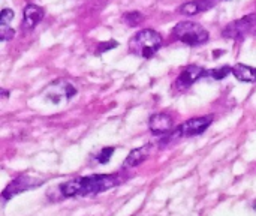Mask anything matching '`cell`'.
I'll list each match as a JSON object with an SVG mask.
<instances>
[{"instance_id":"cell-1","label":"cell","mask_w":256,"mask_h":216,"mask_svg":"<svg viewBox=\"0 0 256 216\" xmlns=\"http://www.w3.org/2000/svg\"><path fill=\"white\" fill-rule=\"evenodd\" d=\"M118 183L120 179L116 174H94L64 182L60 191L64 197H88L108 191Z\"/></svg>"},{"instance_id":"cell-2","label":"cell","mask_w":256,"mask_h":216,"mask_svg":"<svg viewBox=\"0 0 256 216\" xmlns=\"http://www.w3.org/2000/svg\"><path fill=\"white\" fill-rule=\"evenodd\" d=\"M160 47H162V36L152 29L140 30L138 33L134 35V38L129 42L130 53L142 59H152L159 51Z\"/></svg>"},{"instance_id":"cell-3","label":"cell","mask_w":256,"mask_h":216,"mask_svg":"<svg viewBox=\"0 0 256 216\" xmlns=\"http://www.w3.org/2000/svg\"><path fill=\"white\" fill-rule=\"evenodd\" d=\"M172 35L188 44V45H192V47H196V45H202L208 41L210 35L207 32V29H204L201 24L198 23H192V21H183V23H178L174 29H172Z\"/></svg>"},{"instance_id":"cell-4","label":"cell","mask_w":256,"mask_h":216,"mask_svg":"<svg viewBox=\"0 0 256 216\" xmlns=\"http://www.w3.org/2000/svg\"><path fill=\"white\" fill-rule=\"evenodd\" d=\"M256 33V14H249L240 20H236L232 23H230L224 32L222 36L228 38V39H236V41H242L244 38L254 36Z\"/></svg>"},{"instance_id":"cell-5","label":"cell","mask_w":256,"mask_h":216,"mask_svg":"<svg viewBox=\"0 0 256 216\" xmlns=\"http://www.w3.org/2000/svg\"><path fill=\"white\" fill-rule=\"evenodd\" d=\"M212 123H213V116H202V117L190 119V120L182 123V125L171 134V140L200 135V134H202L204 131H207L208 126H210Z\"/></svg>"},{"instance_id":"cell-6","label":"cell","mask_w":256,"mask_h":216,"mask_svg":"<svg viewBox=\"0 0 256 216\" xmlns=\"http://www.w3.org/2000/svg\"><path fill=\"white\" fill-rule=\"evenodd\" d=\"M45 180L44 179H38L36 176H30V174H21L20 177H16L15 180H12L3 191L2 197L3 200H9L21 192H26V191H30V189H34L38 186H40Z\"/></svg>"},{"instance_id":"cell-7","label":"cell","mask_w":256,"mask_h":216,"mask_svg":"<svg viewBox=\"0 0 256 216\" xmlns=\"http://www.w3.org/2000/svg\"><path fill=\"white\" fill-rule=\"evenodd\" d=\"M202 77H207V71L204 69V68H201V66H196V65H194V66H189V68H186L182 74H180V77L176 80V89L177 90H180V92H183V90H186V89H189L194 83H196L200 78H202Z\"/></svg>"},{"instance_id":"cell-8","label":"cell","mask_w":256,"mask_h":216,"mask_svg":"<svg viewBox=\"0 0 256 216\" xmlns=\"http://www.w3.org/2000/svg\"><path fill=\"white\" fill-rule=\"evenodd\" d=\"M46 93H48V99H51L54 104H58L62 99L69 101L70 98H74L76 95V89L74 84L68 81H56L48 87Z\"/></svg>"},{"instance_id":"cell-9","label":"cell","mask_w":256,"mask_h":216,"mask_svg":"<svg viewBox=\"0 0 256 216\" xmlns=\"http://www.w3.org/2000/svg\"><path fill=\"white\" fill-rule=\"evenodd\" d=\"M44 15H45V12L40 6L28 3L22 12V29H26V30L34 29L42 21Z\"/></svg>"},{"instance_id":"cell-10","label":"cell","mask_w":256,"mask_h":216,"mask_svg":"<svg viewBox=\"0 0 256 216\" xmlns=\"http://www.w3.org/2000/svg\"><path fill=\"white\" fill-rule=\"evenodd\" d=\"M148 128L153 134H170L172 128V119L165 113H158L150 117Z\"/></svg>"},{"instance_id":"cell-11","label":"cell","mask_w":256,"mask_h":216,"mask_svg":"<svg viewBox=\"0 0 256 216\" xmlns=\"http://www.w3.org/2000/svg\"><path fill=\"white\" fill-rule=\"evenodd\" d=\"M216 3H218V0H192V2L182 5L178 8V12L183 15H196L200 12H206V11L212 9Z\"/></svg>"},{"instance_id":"cell-12","label":"cell","mask_w":256,"mask_h":216,"mask_svg":"<svg viewBox=\"0 0 256 216\" xmlns=\"http://www.w3.org/2000/svg\"><path fill=\"white\" fill-rule=\"evenodd\" d=\"M150 144L147 146H142V147H138V149H134L124 159L123 162V168H134V167H138L140 164H142L147 158H148V152H150Z\"/></svg>"},{"instance_id":"cell-13","label":"cell","mask_w":256,"mask_h":216,"mask_svg":"<svg viewBox=\"0 0 256 216\" xmlns=\"http://www.w3.org/2000/svg\"><path fill=\"white\" fill-rule=\"evenodd\" d=\"M232 75L243 81V83H255L256 81V68L252 66H248V65H243V63H238L232 68Z\"/></svg>"},{"instance_id":"cell-14","label":"cell","mask_w":256,"mask_h":216,"mask_svg":"<svg viewBox=\"0 0 256 216\" xmlns=\"http://www.w3.org/2000/svg\"><path fill=\"white\" fill-rule=\"evenodd\" d=\"M230 74H232V68L230 66H222L219 69H212V71H207V77H212L214 80H224L225 77H228Z\"/></svg>"},{"instance_id":"cell-15","label":"cell","mask_w":256,"mask_h":216,"mask_svg":"<svg viewBox=\"0 0 256 216\" xmlns=\"http://www.w3.org/2000/svg\"><path fill=\"white\" fill-rule=\"evenodd\" d=\"M123 20L128 26H138L142 21V15L138 11H132V12H126L123 15Z\"/></svg>"},{"instance_id":"cell-16","label":"cell","mask_w":256,"mask_h":216,"mask_svg":"<svg viewBox=\"0 0 256 216\" xmlns=\"http://www.w3.org/2000/svg\"><path fill=\"white\" fill-rule=\"evenodd\" d=\"M112 153H114V147H104V149L100 150V153L96 156V161H98L99 164H106V162L111 159Z\"/></svg>"},{"instance_id":"cell-17","label":"cell","mask_w":256,"mask_h":216,"mask_svg":"<svg viewBox=\"0 0 256 216\" xmlns=\"http://www.w3.org/2000/svg\"><path fill=\"white\" fill-rule=\"evenodd\" d=\"M15 14L12 9H3L0 14V26H9V23L14 20Z\"/></svg>"},{"instance_id":"cell-18","label":"cell","mask_w":256,"mask_h":216,"mask_svg":"<svg viewBox=\"0 0 256 216\" xmlns=\"http://www.w3.org/2000/svg\"><path fill=\"white\" fill-rule=\"evenodd\" d=\"M15 36V30L9 26H0V39L4 42V41H9Z\"/></svg>"},{"instance_id":"cell-19","label":"cell","mask_w":256,"mask_h":216,"mask_svg":"<svg viewBox=\"0 0 256 216\" xmlns=\"http://www.w3.org/2000/svg\"><path fill=\"white\" fill-rule=\"evenodd\" d=\"M114 47H117V42H114V41H111V42H104V44L99 45L98 53L100 54V53H104V51H106V50H112Z\"/></svg>"}]
</instances>
